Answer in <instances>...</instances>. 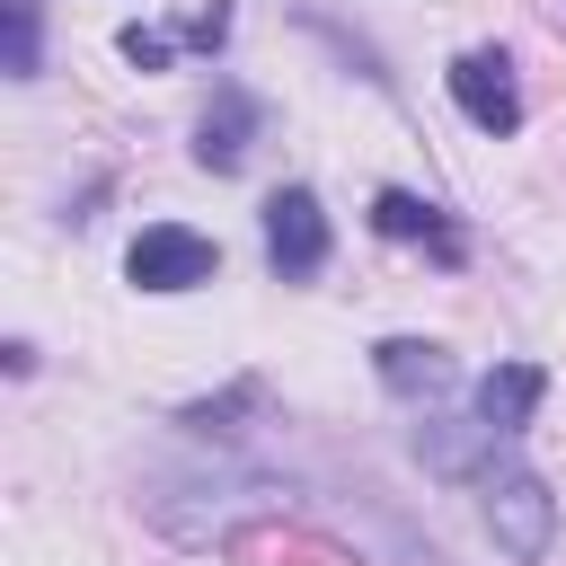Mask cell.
Segmentation results:
<instances>
[{
    "label": "cell",
    "instance_id": "6da1fadb",
    "mask_svg": "<svg viewBox=\"0 0 566 566\" xmlns=\"http://www.w3.org/2000/svg\"><path fill=\"white\" fill-rule=\"evenodd\" d=\"M327 203L310 195V186H274L265 195V265L283 274V283H310L318 265H327Z\"/></svg>",
    "mask_w": 566,
    "mask_h": 566
},
{
    "label": "cell",
    "instance_id": "7a4b0ae2",
    "mask_svg": "<svg viewBox=\"0 0 566 566\" xmlns=\"http://www.w3.org/2000/svg\"><path fill=\"white\" fill-rule=\"evenodd\" d=\"M124 274H133L142 292H195V283L221 274V248H212L203 230H186V221H150V230L124 248Z\"/></svg>",
    "mask_w": 566,
    "mask_h": 566
},
{
    "label": "cell",
    "instance_id": "3957f363",
    "mask_svg": "<svg viewBox=\"0 0 566 566\" xmlns=\"http://www.w3.org/2000/svg\"><path fill=\"white\" fill-rule=\"evenodd\" d=\"M486 531H495V548H504V557L539 566V557H548V539H557V495H548L531 469H504V478H486Z\"/></svg>",
    "mask_w": 566,
    "mask_h": 566
},
{
    "label": "cell",
    "instance_id": "277c9868",
    "mask_svg": "<svg viewBox=\"0 0 566 566\" xmlns=\"http://www.w3.org/2000/svg\"><path fill=\"white\" fill-rule=\"evenodd\" d=\"M451 106H460L486 142H513V133H522V80H513V62H504L495 44H469V53L451 62Z\"/></svg>",
    "mask_w": 566,
    "mask_h": 566
},
{
    "label": "cell",
    "instance_id": "5b68a950",
    "mask_svg": "<svg viewBox=\"0 0 566 566\" xmlns=\"http://www.w3.org/2000/svg\"><path fill=\"white\" fill-rule=\"evenodd\" d=\"M371 230L398 239V248H424L433 265H469V230H460L442 203L407 195V186H380V195H371Z\"/></svg>",
    "mask_w": 566,
    "mask_h": 566
},
{
    "label": "cell",
    "instance_id": "8992f818",
    "mask_svg": "<svg viewBox=\"0 0 566 566\" xmlns=\"http://www.w3.org/2000/svg\"><path fill=\"white\" fill-rule=\"evenodd\" d=\"M265 133V97L256 88H239V80H221L212 88V106H203V124H195V168H212V177H230L239 159H248V142Z\"/></svg>",
    "mask_w": 566,
    "mask_h": 566
},
{
    "label": "cell",
    "instance_id": "52a82bcc",
    "mask_svg": "<svg viewBox=\"0 0 566 566\" xmlns=\"http://www.w3.org/2000/svg\"><path fill=\"white\" fill-rule=\"evenodd\" d=\"M371 371H380L389 398H442V389L460 380V363H451L433 336H380V345H371Z\"/></svg>",
    "mask_w": 566,
    "mask_h": 566
},
{
    "label": "cell",
    "instance_id": "ba28073f",
    "mask_svg": "<svg viewBox=\"0 0 566 566\" xmlns=\"http://www.w3.org/2000/svg\"><path fill=\"white\" fill-rule=\"evenodd\" d=\"M539 398H548V371H539V363H495V371L478 380V424H486L495 442H513V433L539 416Z\"/></svg>",
    "mask_w": 566,
    "mask_h": 566
},
{
    "label": "cell",
    "instance_id": "9c48e42d",
    "mask_svg": "<svg viewBox=\"0 0 566 566\" xmlns=\"http://www.w3.org/2000/svg\"><path fill=\"white\" fill-rule=\"evenodd\" d=\"M416 451H424V469L433 478H478L486 469V451H495V433L478 424V407L469 416H433L424 433H416Z\"/></svg>",
    "mask_w": 566,
    "mask_h": 566
},
{
    "label": "cell",
    "instance_id": "30bf717a",
    "mask_svg": "<svg viewBox=\"0 0 566 566\" xmlns=\"http://www.w3.org/2000/svg\"><path fill=\"white\" fill-rule=\"evenodd\" d=\"M9 18V80H35L44 71V0H0Z\"/></svg>",
    "mask_w": 566,
    "mask_h": 566
},
{
    "label": "cell",
    "instance_id": "8fae6325",
    "mask_svg": "<svg viewBox=\"0 0 566 566\" xmlns=\"http://www.w3.org/2000/svg\"><path fill=\"white\" fill-rule=\"evenodd\" d=\"M115 53H124L133 71H168V62L186 53V44H177V27H142V18H133V27L115 35Z\"/></svg>",
    "mask_w": 566,
    "mask_h": 566
}]
</instances>
